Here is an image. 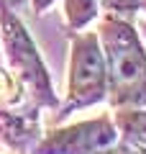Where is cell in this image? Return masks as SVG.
Returning a JSON list of instances; mask_svg holds the SVG:
<instances>
[{"instance_id":"cell-13","label":"cell","mask_w":146,"mask_h":154,"mask_svg":"<svg viewBox=\"0 0 146 154\" xmlns=\"http://www.w3.org/2000/svg\"><path fill=\"white\" fill-rule=\"evenodd\" d=\"M141 11H144V13H146V0H141Z\"/></svg>"},{"instance_id":"cell-9","label":"cell","mask_w":146,"mask_h":154,"mask_svg":"<svg viewBox=\"0 0 146 154\" xmlns=\"http://www.w3.org/2000/svg\"><path fill=\"white\" fill-rule=\"evenodd\" d=\"M97 3H100V8H105L108 13L120 16V18H131V21H133V16L141 11V0H97Z\"/></svg>"},{"instance_id":"cell-11","label":"cell","mask_w":146,"mask_h":154,"mask_svg":"<svg viewBox=\"0 0 146 154\" xmlns=\"http://www.w3.org/2000/svg\"><path fill=\"white\" fill-rule=\"evenodd\" d=\"M28 3H31V8H33V13H36V16H41V13H46L49 8L54 5L56 0H28Z\"/></svg>"},{"instance_id":"cell-6","label":"cell","mask_w":146,"mask_h":154,"mask_svg":"<svg viewBox=\"0 0 146 154\" xmlns=\"http://www.w3.org/2000/svg\"><path fill=\"white\" fill-rule=\"evenodd\" d=\"M118 139L146 154V108H115Z\"/></svg>"},{"instance_id":"cell-4","label":"cell","mask_w":146,"mask_h":154,"mask_svg":"<svg viewBox=\"0 0 146 154\" xmlns=\"http://www.w3.org/2000/svg\"><path fill=\"white\" fill-rule=\"evenodd\" d=\"M118 141L115 121L108 113L90 121L49 128L31 154H100Z\"/></svg>"},{"instance_id":"cell-2","label":"cell","mask_w":146,"mask_h":154,"mask_svg":"<svg viewBox=\"0 0 146 154\" xmlns=\"http://www.w3.org/2000/svg\"><path fill=\"white\" fill-rule=\"evenodd\" d=\"M0 49H3L5 67L21 80L26 98L31 103L49 110L59 108V98H56L51 77H49V67L44 64V57L36 41L28 33L26 23L8 5H0Z\"/></svg>"},{"instance_id":"cell-12","label":"cell","mask_w":146,"mask_h":154,"mask_svg":"<svg viewBox=\"0 0 146 154\" xmlns=\"http://www.w3.org/2000/svg\"><path fill=\"white\" fill-rule=\"evenodd\" d=\"M138 28H141V33H144V38H146V21H144V23H141V26H138Z\"/></svg>"},{"instance_id":"cell-8","label":"cell","mask_w":146,"mask_h":154,"mask_svg":"<svg viewBox=\"0 0 146 154\" xmlns=\"http://www.w3.org/2000/svg\"><path fill=\"white\" fill-rule=\"evenodd\" d=\"M26 90H23L21 80L5 67V62L0 64V108H13V105L26 103Z\"/></svg>"},{"instance_id":"cell-7","label":"cell","mask_w":146,"mask_h":154,"mask_svg":"<svg viewBox=\"0 0 146 154\" xmlns=\"http://www.w3.org/2000/svg\"><path fill=\"white\" fill-rule=\"evenodd\" d=\"M100 16V3L97 0H64V21L69 33L82 31Z\"/></svg>"},{"instance_id":"cell-1","label":"cell","mask_w":146,"mask_h":154,"mask_svg":"<svg viewBox=\"0 0 146 154\" xmlns=\"http://www.w3.org/2000/svg\"><path fill=\"white\" fill-rule=\"evenodd\" d=\"M113 108H146V49L131 18L108 16L97 26Z\"/></svg>"},{"instance_id":"cell-10","label":"cell","mask_w":146,"mask_h":154,"mask_svg":"<svg viewBox=\"0 0 146 154\" xmlns=\"http://www.w3.org/2000/svg\"><path fill=\"white\" fill-rule=\"evenodd\" d=\"M100 154H144L141 149H136V146H131V144H126V141H115L113 146H108V149H103Z\"/></svg>"},{"instance_id":"cell-14","label":"cell","mask_w":146,"mask_h":154,"mask_svg":"<svg viewBox=\"0 0 146 154\" xmlns=\"http://www.w3.org/2000/svg\"><path fill=\"white\" fill-rule=\"evenodd\" d=\"M0 64H3V49H0Z\"/></svg>"},{"instance_id":"cell-5","label":"cell","mask_w":146,"mask_h":154,"mask_svg":"<svg viewBox=\"0 0 146 154\" xmlns=\"http://www.w3.org/2000/svg\"><path fill=\"white\" fill-rule=\"evenodd\" d=\"M38 105L26 100L13 108H0V141L8 146L13 154H31L38 139L44 136L41 131V113Z\"/></svg>"},{"instance_id":"cell-3","label":"cell","mask_w":146,"mask_h":154,"mask_svg":"<svg viewBox=\"0 0 146 154\" xmlns=\"http://www.w3.org/2000/svg\"><path fill=\"white\" fill-rule=\"evenodd\" d=\"M108 100V75L100 49L97 31H75L69 51V77H67V98L59 103L54 121H64L75 110L90 108Z\"/></svg>"}]
</instances>
